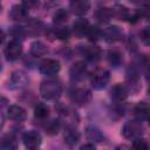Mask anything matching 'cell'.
Returning <instances> with one entry per match:
<instances>
[{
	"label": "cell",
	"mask_w": 150,
	"mask_h": 150,
	"mask_svg": "<svg viewBox=\"0 0 150 150\" xmlns=\"http://www.w3.org/2000/svg\"><path fill=\"white\" fill-rule=\"evenodd\" d=\"M86 35L88 36V39L90 41H96L100 38H102V29L98 28L97 26H89V28L87 29Z\"/></svg>",
	"instance_id": "cell-29"
},
{
	"label": "cell",
	"mask_w": 150,
	"mask_h": 150,
	"mask_svg": "<svg viewBox=\"0 0 150 150\" xmlns=\"http://www.w3.org/2000/svg\"><path fill=\"white\" fill-rule=\"evenodd\" d=\"M60 122H62L66 127H76L79 123V115L69 109V108H63L60 110Z\"/></svg>",
	"instance_id": "cell-8"
},
{
	"label": "cell",
	"mask_w": 150,
	"mask_h": 150,
	"mask_svg": "<svg viewBox=\"0 0 150 150\" xmlns=\"http://www.w3.org/2000/svg\"><path fill=\"white\" fill-rule=\"evenodd\" d=\"M60 128H61V122H60L59 120H57V121H52V122H49V124L46 127V132H47L48 135L53 136V135L59 134Z\"/></svg>",
	"instance_id": "cell-30"
},
{
	"label": "cell",
	"mask_w": 150,
	"mask_h": 150,
	"mask_svg": "<svg viewBox=\"0 0 150 150\" xmlns=\"http://www.w3.org/2000/svg\"><path fill=\"white\" fill-rule=\"evenodd\" d=\"M86 71H87V68H86L84 62L77 61L70 68V77L73 80H75V81H80V80L84 79Z\"/></svg>",
	"instance_id": "cell-14"
},
{
	"label": "cell",
	"mask_w": 150,
	"mask_h": 150,
	"mask_svg": "<svg viewBox=\"0 0 150 150\" xmlns=\"http://www.w3.org/2000/svg\"><path fill=\"white\" fill-rule=\"evenodd\" d=\"M64 143L73 146L80 141V132L75 129V127H66L64 134H63Z\"/></svg>",
	"instance_id": "cell-15"
},
{
	"label": "cell",
	"mask_w": 150,
	"mask_h": 150,
	"mask_svg": "<svg viewBox=\"0 0 150 150\" xmlns=\"http://www.w3.org/2000/svg\"><path fill=\"white\" fill-rule=\"evenodd\" d=\"M80 149H95V144L94 143H87V144L81 145Z\"/></svg>",
	"instance_id": "cell-37"
},
{
	"label": "cell",
	"mask_w": 150,
	"mask_h": 150,
	"mask_svg": "<svg viewBox=\"0 0 150 150\" xmlns=\"http://www.w3.org/2000/svg\"><path fill=\"white\" fill-rule=\"evenodd\" d=\"M4 41H5V33H4V30L0 28V45H1Z\"/></svg>",
	"instance_id": "cell-38"
},
{
	"label": "cell",
	"mask_w": 150,
	"mask_h": 150,
	"mask_svg": "<svg viewBox=\"0 0 150 150\" xmlns=\"http://www.w3.org/2000/svg\"><path fill=\"white\" fill-rule=\"evenodd\" d=\"M132 146L135 148V149H144V150H146V149H149V144H148V142L144 139V138H141V137H137V138H135V141H134V143H132Z\"/></svg>",
	"instance_id": "cell-33"
},
{
	"label": "cell",
	"mask_w": 150,
	"mask_h": 150,
	"mask_svg": "<svg viewBox=\"0 0 150 150\" xmlns=\"http://www.w3.org/2000/svg\"><path fill=\"white\" fill-rule=\"evenodd\" d=\"M95 16L96 19L102 22V23H105V22H109L114 16H112V12H111V8H107V7H101L97 9V12L95 13Z\"/></svg>",
	"instance_id": "cell-24"
},
{
	"label": "cell",
	"mask_w": 150,
	"mask_h": 150,
	"mask_svg": "<svg viewBox=\"0 0 150 150\" xmlns=\"http://www.w3.org/2000/svg\"><path fill=\"white\" fill-rule=\"evenodd\" d=\"M11 83L14 87H22L27 83V76L22 70H16L12 74L11 77Z\"/></svg>",
	"instance_id": "cell-25"
},
{
	"label": "cell",
	"mask_w": 150,
	"mask_h": 150,
	"mask_svg": "<svg viewBox=\"0 0 150 150\" xmlns=\"http://www.w3.org/2000/svg\"><path fill=\"white\" fill-rule=\"evenodd\" d=\"M22 141H23V144L26 148L28 149H36L41 145V142H42V138H41V135L35 131V130H28L23 134L22 136Z\"/></svg>",
	"instance_id": "cell-6"
},
{
	"label": "cell",
	"mask_w": 150,
	"mask_h": 150,
	"mask_svg": "<svg viewBox=\"0 0 150 150\" xmlns=\"http://www.w3.org/2000/svg\"><path fill=\"white\" fill-rule=\"evenodd\" d=\"M102 36L107 42H117L123 38V32L118 26H109L102 30Z\"/></svg>",
	"instance_id": "cell-10"
},
{
	"label": "cell",
	"mask_w": 150,
	"mask_h": 150,
	"mask_svg": "<svg viewBox=\"0 0 150 150\" xmlns=\"http://www.w3.org/2000/svg\"><path fill=\"white\" fill-rule=\"evenodd\" d=\"M4 124H5V118H4V116H2V114L0 112V129L4 127Z\"/></svg>",
	"instance_id": "cell-39"
},
{
	"label": "cell",
	"mask_w": 150,
	"mask_h": 150,
	"mask_svg": "<svg viewBox=\"0 0 150 150\" xmlns=\"http://www.w3.org/2000/svg\"><path fill=\"white\" fill-rule=\"evenodd\" d=\"M22 6L27 11L35 9L39 6V0H22Z\"/></svg>",
	"instance_id": "cell-34"
},
{
	"label": "cell",
	"mask_w": 150,
	"mask_h": 150,
	"mask_svg": "<svg viewBox=\"0 0 150 150\" xmlns=\"http://www.w3.org/2000/svg\"><path fill=\"white\" fill-rule=\"evenodd\" d=\"M101 54H102V50L98 46L96 45H91V46H88L86 47L84 49V56L87 60L89 61H97L100 57H101Z\"/></svg>",
	"instance_id": "cell-22"
},
{
	"label": "cell",
	"mask_w": 150,
	"mask_h": 150,
	"mask_svg": "<svg viewBox=\"0 0 150 150\" xmlns=\"http://www.w3.org/2000/svg\"><path fill=\"white\" fill-rule=\"evenodd\" d=\"M70 34H71V32H70V29L67 28V27H62V28H60V29H57V30L55 32V36H56L59 40H62V41L68 40V39L70 38Z\"/></svg>",
	"instance_id": "cell-32"
},
{
	"label": "cell",
	"mask_w": 150,
	"mask_h": 150,
	"mask_svg": "<svg viewBox=\"0 0 150 150\" xmlns=\"http://www.w3.org/2000/svg\"><path fill=\"white\" fill-rule=\"evenodd\" d=\"M122 134L125 138L128 139H135L137 137H141V135L143 134V125L142 122L138 120H132L127 122L123 125L122 129Z\"/></svg>",
	"instance_id": "cell-3"
},
{
	"label": "cell",
	"mask_w": 150,
	"mask_h": 150,
	"mask_svg": "<svg viewBox=\"0 0 150 150\" xmlns=\"http://www.w3.org/2000/svg\"><path fill=\"white\" fill-rule=\"evenodd\" d=\"M69 9L73 14L77 16H82L87 14L88 11L90 9V2L89 0H70Z\"/></svg>",
	"instance_id": "cell-9"
},
{
	"label": "cell",
	"mask_w": 150,
	"mask_h": 150,
	"mask_svg": "<svg viewBox=\"0 0 150 150\" xmlns=\"http://www.w3.org/2000/svg\"><path fill=\"white\" fill-rule=\"evenodd\" d=\"M49 115V108L46 103H38L34 108V116L39 120H45Z\"/></svg>",
	"instance_id": "cell-28"
},
{
	"label": "cell",
	"mask_w": 150,
	"mask_h": 150,
	"mask_svg": "<svg viewBox=\"0 0 150 150\" xmlns=\"http://www.w3.org/2000/svg\"><path fill=\"white\" fill-rule=\"evenodd\" d=\"M89 28V22L84 18H79L77 20L74 21L73 23V32L77 36H82L87 33V29Z\"/></svg>",
	"instance_id": "cell-20"
},
{
	"label": "cell",
	"mask_w": 150,
	"mask_h": 150,
	"mask_svg": "<svg viewBox=\"0 0 150 150\" xmlns=\"http://www.w3.org/2000/svg\"><path fill=\"white\" fill-rule=\"evenodd\" d=\"M9 34L13 38H15L14 40H18L19 38H23L26 35V29L20 26H13L9 28Z\"/></svg>",
	"instance_id": "cell-31"
},
{
	"label": "cell",
	"mask_w": 150,
	"mask_h": 150,
	"mask_svg": "<svg viewBox=\"0 0 150 150\" xmlns=\"http://www.w3.org/2000/svg\"><path fill=\"white\" fill-rule=\"evenodd\" d=\"M8 16L14 21H23L28 16V11L22 6V4L21 5H14L9 11Z\"/></svg>",
	"instance_id": "cell-13"
},
{
	"label": "cell",
	"mask_w": 150,
	"mask_h": 150,
	"mask_svg": "<svg viewBox=\"0 0 150 150\" xmlns=\"http://www.w3.org/2000/svg\"><path fill=\"white\" fill-rule=\"evenodd\" d=\"M1 9H2V6H1V4H0V12H1Z\"/></svg>",
	"instance_id": "cell-41"
},
{
	"label": "cell",
	"mask_w": 150,
	"mask_h": 150,
	"mask_svg": "<svg viewBox=\"0 0 150 150\" xmlns=\"http://www.w3.org/2000/svg\"><path fill=\"white\" fill-rule=\"evenodd\" d=\"M86 136H87V138L90 142H102L103 138H104L102 131L98 128L93 127V125L87 127V129H86Z\"/></svg>",
	"instance_id": "cell-21"
},
{
	"label": "cell",
	"mask_w": 150,
	"mask_h": 150,
	"mask_svg": "<svg viewBox=\"0 0 150 150\" xmlns=\"http://www.w3.org/2000/svg\"><path fill=\"white\" fill-rule=\"evenodd\" d=\"M61 69V64L55 59H43L39 64V70L41 74L47 76L56 75Z\"/></svg>",
	"instance_id": "cell-4"
},
{
	"label": "cell",
	"mask_w": 150,
	"mask_h": 150,
	"mask_svg": "<svg viewBox=\"0 0 150 150\" xmlns=\"http://www.w3.org/2000/svg\"><path fill=\"white\" fill-rule=\"evenodd\" d=\"M7 103H8V100L6 97H4V96L0 95V109H2L4 107H6Z\"/></svg>",
	"instance_id": "cell-36"
},
{
	"label": "cell",
	"mask_w": 150,
	"mask_h": 150,
	"mask_svg": "<svg viewBox=\"0 0 150 150\" xmlns=\"http://www.w3.org/2000/svg\"><path fill=\"white\" fill-rule=\"evenodd\" d=\"M16 146H18L16 137L13 134H6L0 137V149L11 150V149H16Z\"/></svg>",
	"instance_id": "cell-19"
},
{
	"label": "cell",
	"mask_w": 150,
	"mask_h": 150,
	"mask_svg": "<svg viewBox=\"0 0 150 150\" xmlns=\"http://www.w3.org/2000/svg\"><path fill=\"white\" fill-rule=\"evenodd\" d=\"M110 96H111V98H112L115 102L121 103V102H123V101L128 97V89H127V87H125L124 84L117 83V84H115V86L111 88V90H110Z\"/></svg>",
	"instance_id": "cell-11"
},
{
	"label": "cell",
	"mask_w": 150,
	"mask_h": 150,
	"mask_svg": "<svg viewBox=\"0 0 150 150\" xmlns=\"http://www.w3.org/2000/svg\"><path fill=\"white\" fill-rule=\"evenodd\" d=\"M71 100L77 105H86L91 100V93L87 88H76L71 93Z\"/></svg>",
	"instance_id": "cell-7"
},
{
	"label": "cell",
	"mask_w": 150,
	"mask_h": 150,
	"mask_svg": "<svg viewBox=\"0 0 150 150\" xmlns=\"http://www.w3.org/2000/svg\"><path fill=\"white\" fill-rule=\"evenodd\" d=\"M22 50H23V47H22L21 42L19 40H13L5 48V56L9 61H14L21 56Z\"/></svg>",
	"instance_id": "cell-5"
},
{
	"label": "cell",
	"mask_w": 150,
	"mask_h": 150,
	"mask_svg": "<svg viewBox=\"0 0 150 150\" xmlns=\"http://www.w3.org/2000/svg\"><path fill=\"white\" fill-rule=\"evenodd\" d=\"M7 116L16 122H21L25 121L27 117V111L25 108H22L21 105H11L7 110Z\"/></svg>",
	"instance_id": "cell-12"
},
{
	"label": "cell",
	"mask_w": 150,
	"mask_h": 150,
	"mask_svg": "<svg viewBox=\"0 0 150 150\" xmlns=\"http://www.w3.org/2000/svg\"><path fill=\"white\" fill-rule=\"evenodd\" d=\"M134 115L136 117V120L144 122L148 120L149 116V105L145 102H139L135 105L134 108Z\"/></svg>",
	"instance_id": "cell-17"
},
{
	"label": "cell",
	"mask_w": 150,
	"mask_h": 150,
	"mask_svg": "<svg viewBox=\"0 0 150 150\" xmlns=\"http://www.w3.org/2000/svg\"><path fill=\"white\" fill-rule=\"evenodd\" d=\"M40 94L45 100H56L62 94V86L56 80L43 81L40 86Z\"/></svg>",
	"instance_id": "cell-1"
},
{
	"label": "cell",
	"mask_w": 150,
	"mask_h": 150,
	"mask_svg": "<svg viewBox=\"0 0 150 150\" xmlns=\"http://www.w3.org/2000/svg\"><path fill=\"white\" fill-rule=\"evenodd\" d=\"M68 18H69V13L67 9L64 8H60L57 9L54 15H53V22L55 25H62V23H66L68 21Z\"/></svg>",
	"instance_id": "cell-26"
},
{
	"label": "cell",
	"mask_w": 150,
	"mask_h": 150,
	"mask_svg": "<svg viewBox=\"0 0 150 150\" xmlns=\"http://www.w3.org/2000/svg\"><path fill=\"white\" fill-rule=\"evenodd\" d=\"M0 70H1V63H0Z\"/></svg>",
	"instance_id": "cell-42"
},
{
	"label": "cell",
	"mask_w": 150,
	"mask_h": 150,
	"mask_svg": "<svg viewBox=\"0 0 150 150\" xmlns=\"http://www.w3.org/2000/svg\"><path fill=\"white\" fill-rule=\"evenodd\" d=\"M110 81V73L105 68H97L93 71L90 76V82L94 89L101 90L107 87Z\"/></svg>",
	"instance_id": "cell-2"
},
{
	"label": "cell",
	"mask_w": 150,
	"mask_h": 150,
	"mask_svg": "<svg viewBox=\"0 0 150 150\" xmlns=\"http://www.w3.org/2000/svg\"><path fill=\"white\" fill-rule=\"evenodd\" d=\"M112 12V16L120 19V20H130L132 13L130 12V9L123 5H115L111 8Z\"/></svg>",
	"instance_id": "cell-18"
},
{
	"label": "cell",
	"mask_w": 150,
	"mask_h": 150,
	"mask_svg": "<svg viewBox=\"0 0 150 150\" xmlns=\"http://www.w3.org/2000/svg\"><path fill=\"white\" fill-rule=\"evenodd\" d=\"M130 1H132V2H139L141 0H130Z\"/></svg>",
	"instance_id": "cell-40"
},
{
	"label": "cell",
	"mask_w": 150,
	"mask_h": 150,
	"mask_svg": "<svg viewBox=\"0 0 150 150\" xmlns=\"http://www.w3.org/2000/svg\"><path fill=\"white\" fill-rule=\"evenodd\" d=\"M107 60L108 62L114 66V67H118L122 62H123V57H122V54L118 52V50H109L107 53Z\"/></svg>",
	"instance_id": "cell-27"
},
{
	"label": "cell",
	"mask_w": 150,
	"mask_h": 150,
	"mask_svg": "<svg viewBox=\"0 0 150 150\" xmlns=\"http://www.w3.org/2000/svg\"><path fill=\"white\" fill-rule=\"evenodd\" d=\"M139 36H141V40H142L145 45L149 43V40H150V33H149V29H148V28H144L143 30H141Z\"/></svg>",
	"instance_id": "cell-35"
},
{
	"label": "cell",
	"mask_w": 150,
	"mask_h": 150,
	"mask_svg": "<svg viewBox=\"0 0 150 150\" xmlns=\"http://www.w3.org/2000/svg\"><path fill=\"white\" fill-rule=\"evenodd\" d=\"M48 53V48L47 46L41 42V41H35L32 43L30 46V54L35 57H41V56H45L46 54Z\"/></svg>",
	"instance_id": "cell-23"
},
{
	"label": "cell",
	"mask_w": 150,
	"mask_h": 150,
	"mask_svg": "<svg viewBox=\"0 0 150 150\" xmlns=\"http://www.w3.org/2000/svg\"><path fill=\"white\" fill-rule=\"evenodd\" d=\"M25 29H26V34H28V35H40L43 32L45 26L40 20L32 19L28 21L27 27Z\"/></svg>",
	"instance_id": "cell-16"
}]
</instances>
